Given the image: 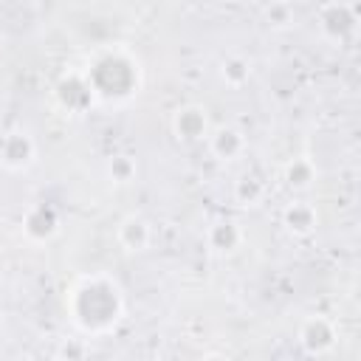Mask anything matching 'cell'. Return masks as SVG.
<instances>
[{
	"label": "cell",
	"instance_id": "cell-17",
	"mask_svg": "<svg viewBox=\"0 0 361 361\" xmlns=\"http://www.w3.org/2000/svg\"><path fill=\"white\" fill-rule=\"evenodd\" d=\"M288 20H290V11H288V6H282V3H276V6H271L268 8V23L271 25H288Z\"/></svg>",
	"mask_w": 361,
	"mask_h": 361
},
{
	"label": "cell",
	"instance_id": "cell-3",
	"mask_svg": "<svg viewBox=\"0 0 361 361\" xmlns=\"http://www.w3.org/2000/svg\"><path fill=\"white\" fill-rule=\"evenodd\" d=\"M37 158V147H34V138L23 130H14V133H6L3 141H0V164L6 169H28Z\"/></svg>",
	"mask_w": 361,
	"mask_h": 361
},
{
	"label": "cell",
	"instance_id": "cell-6",
	"mask_svg": "<svg viewBox=\"0 0 361 361\" xmlns=\"http://www.w3.org/2000/svg\"><path fill=\"white\" fill-rule=\"evenodd\" d=\"M23 228L31 240H51L59 231V214L51 203H34L23 217Z\"/></svg>",
	"mask_w": 361,
	"mask_h": 361
},
{
	"label": "cell",
	"instance_id": "cell-7",
	"mask_svg": "<svg viewBox=\"0 0 361 361\" xmlns=\"http://www.w3.org/2000/svg\"><path fill=\"white\" fill-rule=\"evenodd\" d=\"M299 341H302V347H305L310 355H322V353H327V350L336 344V330H333V324H330L327 319L313 316V319H307V322L302 324Z\"/></svg>",
	"mask_w": 361,
	"mask_h": 361
},
{
	"label": "cell",
	"instance_id": "cell-4",
	"mask_svg": "<svg viewBox=\"0 0 361 361\" xmlns=\"http://www.w3.org/2000/svg\"><path fill=\"white\" fill-rule=\"evenodd\" d=\"M56 96H59L62 107L71 110V113H82L85 107H90L96 102V93H93L90 82H87V76H82V73L65 76L59 82V87H56Z\"/></svg>",
	"mask_w": 361,
	"mask_h": 361
},
{
	"label": "cell",
	"instance_id": "cell-10",
	"mask_svg": "<svg viewBox=\"0 0 361 361\" xmlns=\"http://www.w3.org/2000/svg\"><path fill=\"white\" fill-rule=\"evenodd\" d=\"M118 243L127 248V251H144L147 245H149V240H152V228H149V223L144 220V217H138V214H130V217H124L121 223H118Z\"/></svg>",
	"mask_w": 361,
	"mask_h": 361
},
{
	"label": "cell",
	"instance_id": "cell-11",
	"mask_svg": "<svg viewBox=\"0 0 361 361\" xmlns=\"http://www.w3.org/2000/svg\"><path fill=\"white\" fill-rule=\"evenodd\" d=\"M206 240H209V248H212V251H217V254H231L234 248H240L243 231H240L237 223L223 220V223H214V226L209 228Z\"/></svg>",
	"mask_w": 361,
	"mask_h": 361
},
{
	"label": "cell",
	"instance_id": "cell-14",
	"mask_svg": "<svg viewBox=\"0 0 361 361\" xmlns=\"http://www.w3.org/2000/svg\"><path fill=\"white\" fill-rule=\"evenodd\" d=\"M220 76H223V82L228 87H243L248 82V76H251V65L243 56H228L220 65Z\"/></svg>",
	"mask_w": 361,
	"mask_h": 361
},
{
	"label": "cell",
	"instance_id": "cell-13",
	"mask_svg": "<svg viewBox=\"0 0 361 361\" xmlns=\"http://www.w3.org/2000/svg\"><path fill=\"white\" fill-rule=\"evenodd\" d=\"M316 178V169L307 158H293L288 166H285V183L290 189H307Z\"/></svg>",
	"mask_w": 361,
	"mask_h": 361
},
{
	"label": "cell",
	"instance_id": "cell-5",
	"mask_svg": "<svg viewBox=\"0 0 361 361\" xmlns=\"http://www.w3.org/2000/svg\"><path fill=\"white\" fill-rule=\"evenodd\" d=\"M172 130L180 141H200L206 138L209 133V118H206V110L197 107V104H183L175 110L172 116Z\"/></svg>",
	"mask_w": 361,
	"mask_h": 361
},
{
	"label": "cell",
	"instance_id": "cell-16",
	"mask_svg": "<svg viewBox=\"0 0 361 361\" xmlns=\"http://www.w3.org/2000/svg\"><path fill=\"white\" fill-rule=\"evenodd\" d=\"M107 172H110V178H113L116 183H130V180H133V175H135V164H133V158L118 155V158H113V161H110Z\"/></svg>",
	"mask_w": 361,
	"mask_h": 361
},
{
	"label": "cell",
	"instance_id": "cell-8",
	"mask_svg": "<svg viewBox=\"0 0 361 361\" xmlns=\"http://www.w3.org/2000/svg\"><path fill=\"white\" fill-rule=\"evenodd\" d=\"M319 23L330 39H344L355 31V11L347 3H330V6H324Z\"/></svg>",
	"mask_w": 361,
	"mask_h": 361
},
{
	"label": "cell",
	"instance_id": "cell-1",
	"mask_svg": "<svg viewBox=\"0 0 361 361\" xmlns=\"http://www.w3.org/2000/svg\"><path fill=\"white\" fill-rule=\"evenodd\" d=\"M68 313L71 322L87 336L110 333L124 316V296L118 282L107 274L82 276L68 293Z\"/></svg>",
	"mask_w": 361,
	"mask_h": 361
},
{
	"label": "cell",
	"instance_id": "cell-15",
	"mask_svg": "<svg viewBox=\"0 0 361 361\" xmlns=\"http://www.w3.org/2000/svg\"><path fill=\"white\" fill-rule=\"evenodd\" d=\"M262 195H265V186L251 175H243L234 183V197L240 200V206H257L262 200Z\"/></svg>",
	"mask_w": 361,
	"mask_h": 361
},
{
	"label": "cell",
	"instance_id": "cell-12",
	"mask_svg": "<svg viewBox=\"0 0 361 361\" xmlns=\"http://www.w3.org/2000/svg\"><path fill=\"white\" fill-rule=\"evenodd\" d=\"M282 220H285V226H288L293 234H307V231L316 226V209L307 206V203H290V206L282 212Z\"/></svg>",
	"mask_w": 361,
	"mask_h": 361
},
{
	"label": "cell",
	"instance_id": "cell-9",
	"mask_svg": "<svg viewBox=\"0 0 361 361\" xmlns=\"http://www.w3.org/2000/svg\"><path fill=\"white\" fill-rule=\"evenodd\" d=\"M209 147L220 161H234L245 152V135L237 127H217L209 135Z\"/></svg>",
	"mask_w": 361,
	"mask_h": 361
},
{
	"label": "cell",
	"instance_id": "cell-2",
	"mask_svg": "<svg viewBox=\"0 0 361 361\" xmlns=\"http://www.w3.org/2000/svg\"><path fill=\"white\" fill-rule=\"evenodd\" d=\"M93 93L102 99H127L138 87V65L124 54L99 56L85 73Z\"/></svg>",
	"mask_w": 361,
	"mask_h": 361
}]
</instances>
